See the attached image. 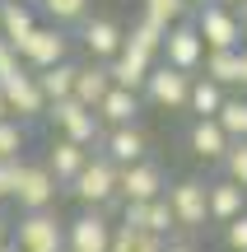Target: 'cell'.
Returning <instances> with one entry per match:
<instances>
[{
	"label": "cell",
	"instance_id": "15",
	"mask_svg": "<svg viewBox=\"0 0 247 252\" xmlns=\"http://www.w3.org/2000/svg\"><path fill=\"white\" fill-rule=\"evenodd\" d=\"M84 52H89L93 56V61H98V65H108L112 61V56H117L121 52V42H126V28H121L117 24V19H84Z\"/></svg>",
	"mask_w": 247,
	"mask_h": 252
},
{
	"label": "cell",
	"instance_id": "20",
	"mask_svg": "<svg viewBox=\"0 0 247 252\" xmlns=\"http://www.w3.org/2000/svg\"><path fill=\"white\" fill-rule=\"evenodd\" d=\"M112 89V80H108V65H98V61H89V65H80V75H75V94L70 98L80 103V108H98L103 103V94Z\"/></svg>",
	"mask_w": 247,
	"mask_h": 252
},
{
	"label": "cell",
	"instance_id": "3",
	"mask_svg": "<svg viewBox=\"0 0 247 252\" xmlns=\"http://www.w3.org/2000/svg\"><path fill=\"white\" fill-rule=\"evenodd\" d=\"M9 243L19 252H65V220H56L52 210H37V215H19Z\"/></svg>",
	"mask_w": 247,
	"mask_h": 252
},
{
	"label": "cell",
	"instance_id": "39",
	"mask_svg": "<svg viewBox=\"0 0 247 252\" xmlns=\"http://www.w3.org/2000/svg\"><path fill=\"white\" fill-rule=\"evenodd\" d=\"M215 5H224V9H238V5H243V0H215Z\"/></svg>",
	"mask_w": 247,
	"mask_h": 252
},
{
	"label": "cell",
	"instance_id": "14",
	"mask_svg": "<svg viewBox=\"0 0 247 252\" xmlns=\"http://www.w3.org/2000/svg\"><path fill=\"white\" fill-rule=\"evenodd\" d=\"M149 70H154V56L140 52V47H131V42H121V52L108 61V80L117 84V89H131V94L145 89Z\"/></svg>",
	"mask_w": 247,
	"mask_h": 252
},
{
	"label": "cell",
	"instance_id": "1",
	"mask_svg": "<svg viewBox=\"0 0 247 252\" xmlns=\"http://www.w3.org/2000/svg\"><path fill=\"white\" fill-rule=\"evenodd\" d=\"M75 201L84 210H112L117 206V168H112L103 154H89V163L80 168V178L70 182Z\"/></svg>",
	"mask_w": 247,
	"mask_h": 252
},
{
	"label": "cell",
	"instance_id": "21",
	"mask_svg": "<svg viewBox=\"0 0 247 252\" xmlns=\"http://www.w3.org/2000/svg\"><path fill=\"white\" fill-rule=\"evenodd\" d=\"M37 28V9L33 5H19V0H0V37L9 47H19L28 33Z\"/></svg>",
	"mask_w": 247,
	"mask_h": 252
},
{
	"label": "cell",
	"instance_id": "2",
	"mask_svg": "<svg viewBox=\"0 0 247 252\" xmlns=\"http://www.w3.org/2000/svg\"><path fill=\"white\" fill-rule=\"evenodd\" d=\"M19 52V65H24L28 75H37V70H52V65H61V61H70V37L61 33V28H42L37 24L33 33L24 37V42L14 47Z\"/></svg>",
	"mask_w": 247,
	"mask_h": 252
},
{
	"label": "cell",
	"instance_id": "4",
	"mask_svg": "<svg viewBox=\"0 0 247 252\" xmlns=\"http://www.w3.org/2000/svg\"><path fill=\"white\" fill-rule=\"evenodd\" d=\"M196 24V33H201V42H205V52H238L243 47V24H238V14L233 9H224V5H201V14L192 19Z\"/></svg>",
	"mask_w": 247,
	"mask_h": 252
},
{
	"label": "cell",
	"instance_id": "45",
	"mask_svg": "<svg viewBox=\"0 0 247 252\" xmlns=\"http://www.w3.org/2000/svg\"><path fill=\"white\" fill-rule=\"evenodd\" d=\"M187 5H210V0H187Z\"/></svg>",
	"mask_w": 247,
	"mask_h": 252
},
{
	"label": "cell",
	"instance_id": "44",
	"mask_svg": "<svg viewBox=\"0 0 247 252\" xmlns=\"http://www.w3.org/2000/svg\"><path fill=\"white\" fill-rule=\"evenodd\" d=\"M0 252H19V248H14V243H5V248H0Z\"/></svg>",
	"mask_w": 247,
	"mask_h": 252
},
{
	"label": "cell",
	"instance_id": "18",
	"mask_svg": "<svg viewBox=\"0 0 247 252\" xmlns=\"http://www.w3.org/2000/svg\"><path fill=\"white\" fill-rule=\"evenodd\" d=\"M93 117H98V126H136V117H140V94H131V89H117L112 84L108 94H103V103L93 108Z\"/></svg>",
	"mask_w": 247,
	"mask_h": 252
},
{
	"label": "cell",
	"instance_id": "30",
	"mask_svg": "<svg viewBox=\"0 0 247 252\" xmlns=\"http://www.w3.org/2000/svg\"><path fill=\"white\" fill-rule=\"evenodd\" d=\"M42 9L52 14V24H84L89 19V0H42Z\"/></svg>",
	"mask_w": 247,
	"mask_h": 252
},
{
	"label": "cell",
	"instance_id": "31",
	"mask_svg": "<svg viewBox=\"0 0 247 252\" xmlns=\"http://www.w3.org/2000/svg\"><path fill=\"white\" fill-rule=\"evenodd\" d=\"M187 9H192L187 0H145V19H154V24H164V28L182 24Z\"/></svg>",
	"mask_w": 247,
	"mask_h": 252
},
{
	"label": "cell",
	"instance_id": "9",
	"mask_svg": "<svg viewBox=\"0 0 247 252\" xmlns=\"http://www.w3.org/2000/svg\"><path fill=\"white\" fill-rule=\"evenodd\" d=\"M145 94L154 108H168V112H187V94H192V75H182V70H173V65H164V61H154V70H149V80H145Z\"/></svg>",
	"mask_w": 247,
	"mask_h": 252
},
{
	"label": "cell",
	"instance_id": "33",
	"mask_svg": "<svg viewBox=\"0 0 247 252\" xmlns=\"http://www.w3.org/2000/svg\"><path fill=\"white\" fill-rule=\"evenodd\" d=\"M24 163L28 159H0V196H14V187H19V178H24Z\"/></svg>",
	"mask_w": 247,
	"mask_h": 252
},
{
	"label": "cell",
	"instance_id": "7",
	"mask_svg": "<svg viewBox=\"0 0 247 252\" xmlns=\"http://www.w3.org/2000/svg\"><path fill=\"white\" fill-rule=\"evenodd\" d=\"M159 56H164V65H173V70H182V75H196V70H201L205 42H201V33H196L192 19H182V24L168 28V37H164V47H159Z\"/></svg>",
	"mask_w": 247,
	"mask_h": 252
},
{
	"label": "cell",
	"instance_id": "35",
	"mask_svg": "<svg viewBox=\"0 0 247 252\" xmlns=\"http://www.w3.org/2000/svg\"><path fill=\"white\" fill-rule=\"evenodd\" d=\"M19 70H24V65H19V52L5 42V37H0V84H5V80H14Z\"/></svg>",
	"mask_w": 247,
	"mask_h": 252
},
{
	"label": "cell",
	"instance_id": "12",
	"mask_svg": "<svg viewBox=\"0 0 247 252\" xmlns=\"http://www.w3.org/2000/svg\"><path fill=\"white\" fill-rule=\"evenodd\" d=\"M56 178L42 168V163H24V178H19V187H14V196L9 201H19V210L24 215H37V210H52L56 206Z\"/></svg>",
	"mask_w": 247,
	"mask_h": 252
},
{
	"label": "cell",
	"instance_id": "16",
	"mask_svg": "<svg viewBox=\"0 0 247 252\" xmlns=\"http://www.w3.org/2000/svg\"><path fill=\"white\" fill-rule=\"evenodd\" d=\"M93 150H84V145H70V140H52V150H47L42 168L56 178V187H70L75 178H80V168L89 163Z\"/></svg>",
	"mask_w": 247,
	"mask_h": 252
},
{
	"label": "cell",
	"instance_id": "32",
	"mask_svg": "<svg viewBox=\"0 0 247 252\" xmlns=\"http://www.w3.org/2000/svg\"><path fill=\"white\" fill-rule=\"evenodd\" d=\"M224 178L238 182V187L247 191V140H233L229 154H224Z\"/></svg>",
	"mask_w": 247,
	"mask_h": 252
},
{
	"label": "cell",
	"instance_id": "28",
	"mask_svg": "<svg viewBox=\"0 0 247 252\" xmlns=\"http://www.w3.org/2000/svg\"><path fill=\"white\" fill-rule=\"evenodd\" d=\"M24 150H28V126L5 117L0 122V159H24Z\"/></svg>",
	"mask_w": 247,
	"mask_h": 252
},
{
	"label": "cell",
	"instance_id": "6",
	"mask_svg": "<svg viewBox=\"0 0 247 252\" xmlns=\"http://www.w3.org/2000/svg\"><path fill=\"white\" fill-rule=\"evenodd\" d=\"M117 224L108 220V210H80L75 220H65V252H108Z\"/></svg>",
	"mask_w": 247,
	"mask_h": 252
},
{
	"label": "cell",
	"instance_id": "19",
	"mask_svg": "<svg viewBox=\"0 0 247 252\" xmlns=\"http://www.w3.org/2000/svg\"><path fill=\"white\" fill-rule=\"evenodd\" d=\"M187 145H192V154L196 159H205V163H224V154H229V135L220 131V122L215 117H205V122H192V131H187Z\"/></svg>",
	"mask_w": 247,
	"mask_h": 252
},
{
	"label": "cell",
	"instance_id": "8",
	"mask_svg": "<svg viewBox=\"0 0 247 252\" xmlns=\"http://www.w3.org/2000/svg\"><path fill=\"white\" fill-rule=\"evenodd\" d=\"M168 210H173L177 229H201L210 224V206H205V182L201 178H177L173 187L164 191Z\"/></svg>",
	"mask_w": 247,
	"mask_h": 252
},
{
	"label": "cell",
	"instance_id": "34",
	"mask_svg": "<svg viewBox=\"0 0 247 252\" xmlns=\"http://www.w3.org/2000/svg\"><path fill=\"white\" fill-rule=\"evenodd\" d=\"M224 229V248L229 252H247V210L238 220H229V224H220Z\"/></svg>",
	"mask_w": 247,
	"mask_h": 252
},
{
	"label": "cell",
	"instance_id": "13",
	"mask_svg": "<svg viewBox=\"0 0 247 252\" xmlns=\"http://www.w3.org/2000/svg\"><path fill=\"white\" fill-rule=\"evenodd\" d=\"M0 94H5V108H9V117L14 122H37V117H47V98H42V89H37V80L28 70H19L14 80H5L0 84Z\"/></svg>",
	"mask_w": 247,
	"mask_h": 252
},
{
	"label": "cell",
	"instance_id": "17",
	"mask_svg": "<svg viewBox=\"0 0 247 252\" xmlns=\"http://www.w3.org/2000/svg\"><path fill=\"white\" fill-rule=\"evenodd\" d=\"M205 206H210V224H229V220H238L247 210V191L229 178L205 182Z\"/></svg>",
	"mask_w": 247,
	"mask_h": 252
},
{
	"label": "cell",
	"instance_id": "10",
	"mask_svg": "<svg viewBox=\"0 0 247 252\" xmlns=\"http://www.w3.org/2000/svg\"><path fill=\"white\" fill-rule=\"evenodd\" d=\"M98 154L112 163V168H131V163L149 159V135L140 131V122L136 126H112V131H103Z\"/></svg>",
	"mask_w": 247,
	"mask_h": 252
},
{
	"label": "cell",
	"instance_id": "40",
	"mask_svg": "<svg viewBox=\"0 0 247 252\" xmlns=\"http://www.w3.org/2000/svg\"><path fill=\"white\" fill-rule=\"evenodd\" d=\"M9 117V108H5V94H0V122H5Z\"/></svg>",
	"mask_w": 247,
	"mask_h": 252
},
{
	"label": "cell",
	"instance_id": "5",
	"mask_svg": "<svg viewBox=\"0 0 247 252\" xmlns=\"http://www.w3.org/2000/svg\"><path fill=\"white\" fill-rule=\"evenodd\" d=\"M47 122H52L56 131H61V140L84 145V150H98V140H103V126H98V117H93L89 108H80L75 98L52 103V108H47Z\"/></svg>",
	"mask_w": 247,
	"mask_h": 252
},
{
	"label": "cell",
	"instance_id": "22",
	"mask_svg": "<svg viewBox=\"0 0 247 252\" xmlns=\"http://www.w3.org/2000/svg\"><path fill=\"white\" fill-rule=\"evenodd\" d=\"M224 98H229V94H224V89H220L215 80H205V75H192V94H187V112H192L196 122H205V117H220Z\"/></svg>",
	"mask_w": 247,
	"mask_h": 252
},
{
	"label": "cell",
	"instance_id": "29",
	"mask_svg": "<svg viewBox=\"0 0 247 252\" xmlns=\"http://www.w3.org/2000/svg\"><path fill=\"white\" fill-rule=\"evenodd\" d=\"M173 229H177V220H173V210H168V201H164V196L145 201V234H154V238H168Z\"/></svg>",
	"mask_w": 247,
	"mask_h": 252
},
{
	"label": "cell",
	"instance_id": "11",
	"mask_svg": "<svg viewBox=\"0 0 247 252\" xmlns=\"http://www.w3.org/2000/svg\"><path fill=\"white\" fill-rule=\"evenodd\" d=\"M168 191V178L154 159H140L131 168H117V201H154Z\"/></svg>",
	"mask_w": 247,
	"mask_h": 252
},
{
	"label": "cell",
	"instance_id": "26",
	"mask_svg": "<svg viewBox=\"0 0 247 252\" xmlns=\"http://www.w3.org/2000/svg\"><path fill=\"white\" fill-rule=\"evenodd\" d=\"M108 252H164V238L145 234V229L117 224V234H112V248H108Z\"/></svg>",
	"mask_w": 247,
	"mask_h": 252
},
{
	"label": "cell",
	"instance_id": "42",
	"mask_svg": "<svg viewBox=\"0 0 247 252\" xmlns=\"http://www.w3.org/2000/svg\"><path fill=\"white\" fill-rule=\"evenodd\" d=\"M238 24H243V52H247V19H238Z\"/></svg>",
	"mask_w": 247,
	"mask_h": 252
},
{
	"label": "cell",
	"instance_id": "37",
	"mask_svg": "<svg viewBox=\"0 0 247 252\" xmlns=\"http://www.w3.org/2000/svg\"><path fill=\"white\" fill-rule=\"evenodd\" d=\"M238 84H243V89H247V52L238 56Z\"/></svg>",
	"mask_w": 247,
	"mask_h": 252
},
{
	"label": "cell",
	"instance_id": "43",
	"mask_svg": "<svg viewBox=\"0 0 247 252\" xmlns=\"http://www.w3.org/2000/svg\"><path fill=\"white\" fill-rule=\"evenodd\" d=\"M19 5H33V9H42V0H19Z\"/></svg>",
	"mask_w": 247,
	"mask_h": 252
},
{
	"label": "cell",
	"instance_id": "46",
	"mask_svg": "<svg viewBox=\"0 0 247 252\" xmlns=\"http://www.w3.org/2000/svg\"><path fill=\"white\" fill-rule=\"evenodd\" d=\"M0 206H5V196H0Z\"/></svg>",
	"mask_w": 247,
	"mask_h": 252
},
{
	"label": "cell",
	"instance_id": "38",
	"mask_svg": "<svg viewBox=\"0 0 247 252\" xmlns=\"http://www.w3.org/2000/svg\"><path fill=\"white\" fill-rule=\"evenodd\" d=\"M5 243H9V220L0 215V248H5Z\"/></svg>",
	"mask_w": 247,
	"mask_h": 252
},
{
	"label": "cell",
	"instance_id": "25",
	"mask_svg": "<svg viewBox=\"0 0 247 252\" xmlns=\"http://www.w3.org/2000/svg\"><path fill=\"white\" fill-rule=\"evenodd\" d=\"M164 37H168V28H164V24H154V19H145V14H140L136 24H131L126 42H131V47H140V52H149V56L159 61V47H164Z\"/></svg>",
	"mask_w": 247,
	"mask_h": 252
},
{
	"label": "cell",
	"instance_id": "23",
	"mask_svg": "<svg viewBox=\"0 0 247 252\" xmlns=\"http://www.w3.org/2000/svg\"><path fill=\"white\" fill-rule=\"evenodd\" d=\"M75 75H80L75 61H61V65H52V70H37L33 75L37 89H42V98H47V108H52V103H65L75 94Z\"/></svg>",
	"mask_w": 247,
	"mask_h": 252
},
{
	"label": "cell",
	"instance_id": "41",
	"mask_svg": "<svg viewBox=\"0 0 247 252\" xmlns=\"http://www.w3.org/2000/svg\"><path fill=\"white\" fill-rule=\"evenodd\" d=\"M233 14H238V19H247V0H243V5H238V9H233Z\"/></svg>",
	"mask_w": 247,
	"mask_h": 252
},
{
	"label": "cell",
	"instance_id": "36",
	"mask_svg": "<svg viewBox=\"0 0 247 252\" xmlns=\"http://www.w3.org/2000/svg\"><path fill=\"white\" fill-rule=\"evenodd\" d=\"M164 252H196L192 243H173V238H164Z\"/></svg>",
	"mask_w": 247,
	"mask_h": 252
},
{
	"label": "cell",
	"instance_id": "24",
	"mask_svg": "<svg viewBox=\"0 0 247 252\" xmlns=\"http://www.w3.org/2000/svg\"><path fill=\"white\" fill-rule=\"evenodd\" d=\"M238 56H243V47H238V52H205V61H201L205 80H215L220 89L238 84Z\"/></svg>",
	"mask_w": 247,
	"mask_h": 252
},
{
	"label": "cell",
	"instance_id": "27",
	"mask_svg": "<svg viewBox=\"0 0 247 252\" xmlns=\"http://www.w3.org/2000/svg\"><path fill=\"white\" fill-rule=\"evenodd\" d=\"M220 131L229 135V140H247V98H224L220 108Z\"/></svg>",
	"mask_w": 247,
	"mask_h": 252
}]
</instances>
